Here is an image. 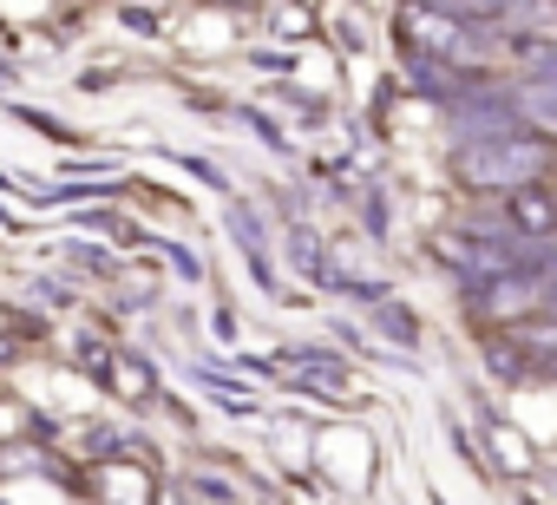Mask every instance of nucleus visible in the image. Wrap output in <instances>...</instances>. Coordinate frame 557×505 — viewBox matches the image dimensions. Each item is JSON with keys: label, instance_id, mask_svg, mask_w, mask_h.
Segmentation results:
<instances>
[{"label": "nucleus", "instance_id": "0eeeda50", "mask_svg": "<svg viewBox=\"0 0 557 505\" xmlns=\"http://www.w3.org/2000/svg\"><path fill=\"white\" fill-rule=\"evenodd\" d=\"M106 381H112L119 394H132V401L151 394V368H106Z\"/></svg>", "mask_w": 557, "mask_h": 505}, {"label": "nucleus", "instance_id": "423d86ee", "mask_svg": "<svg viewBox=\"0 0 557 505\" xmlns=\"http://www.w3.org/2000/svg\"><path fill=\"white\" fill-rule=\"evenodd\" d=\"M296 368H302L309 381H322V387H348V374H342V368H329V355H322V348H302V355H296Z\"/></svg>", "mask_w": 557, "mask_h": 505}, {"label": "nucleus", "instance_id": "f257e3e1", "mask_svg": "<svg viewBox=\"0 0 557 505\" xmlns=\"http://www.w3.org/2000/svg\"><path fill=\"white\" fill-rule=\"evenodd\" d=\"M453 171L466 177V184H479V190H524V184H537V171H544V138H485V145H466L459 158H453Z\"/></svg>", "mask_w": 557, "mask_h": 505}, {"label": "nucleus", "instance_id": "39448f33", "mask_svg": "<svg viewBox=\"0 0 557 505\" xmlns=\"http://www.w3.org/2000/svg\"><path fill=\"white\" fill-rule=\"evenodd\" d=\"M289 257H296V263H302V270H309V276H315V283H335V270H329V263H322V243H315V236H309V230H302V223H296V230H289Z\"/></svg>", "mask_w": 557, "mask_h": 505}, {"label": "nucleus", "instance_id": "20e7f679", "mask_svg": "<svg viewBox=\"0 0 557 505\" xmlns=\"http://www.w3.org/2000/svg\"><path fill=\"white\" fill-rule=\"evenodd\" d=\"M374 322H381V335H394L400 348H420V322H413V309H400V303H374Z\"/></svg>", "mask_w": 557, "mask_h": 505}, {"label": "nucleus", "instance_id": "6e6552de", "mask_svg": "<svg viewBox=\"0 0 557 505\" xmlns=\"http://www.w3.org/2000/svg\"><path fill=\"white\" fill-rule=\"evenodd\" d=\"M164 257H171V270H177V276H190V283L203 276V263L190 257V249H177V243H164Z\"/></svg>", "mask_w": 557, "mask_h": 505}, {"label": "nucleus", "instance_id": "7ed1b4c3", "mask_svg": "<svg viewBox=\"0 0 557 505\" xmlns=\"http://www.w3.org/2000/svg\"><path fill=\"white\" fill-rule=\"evenodd\" d=\"M505 217H511V223H518V230H524L531 243H544V236L557 230V210H550V197H544L537 184H524V190H511V197H505Z\"/></svg>", "mask_w": 557, "mask_h": 505}, {"label": "nucleus", "instance_id": "f03ea898", "mask_svg": "<svg viewBox=\"0 0 557 505\" xmlns=\"http://www.w3.org/2000/svg\"><path fill=\"white\" fill-rule=\"evenodd\" d=\"M492 316H524V309H537L544 303V270H511V276H492V283H479L472 290Z\"/></svg>", "mask_w": 557, "mask_h": 505}]
</instances>
